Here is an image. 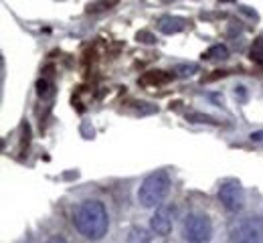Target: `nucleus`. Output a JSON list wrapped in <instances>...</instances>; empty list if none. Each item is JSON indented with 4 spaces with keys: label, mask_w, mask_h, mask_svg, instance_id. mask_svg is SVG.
I'll list each match as a JSON object with an SVG mask.
<instances>
[{
    "label": "nucleus",
    "mask_w": 263,
    "mask_h": 243,
    "mask_svg": "<svg viewBox=\"0 0 263 243\" xmlns=\"http://www.w3.org/2000/svg\"><path fill=\"white\" fill-rule=\"evenodd\" d=\"M73 225L79 235L89 241H99L109 229V215L105 205L98 199H85L73 211Z\"/></svg>",
    "instance_id": "1"
},
{
    "label": "nucleus",
    "mask_w": 263,
    "mask_h": 243,
    "mask_svg": "<svg viewBox=\"0 0 263 243\" xmlns=\"http://www.w3.org/2000/svg\"><path fill=\"white\" fill-rule=\"evenodd\" d=\"M170 191V176L164 171H156V173L148 174L144 178V182L138 189V201L140 205L146 209H156L164 203Z\"/></svg>",
    "instance_id": "2"
},
{
    "label": "nucleus",
    "mask_w": 263,
    "mask_h": 243,
    "mask_svg": "<svg viewBox=\"0 0 263 243\" xmlns=\"http://www.w3.org/2000/svg\"><path fill=\"white\" fill-rule=\"evenodd\" d=\"M182 237L186 243H209L213 237V221L209 215L193 211L182 221Z\"/></svg>",
    "instance_id": "3"
},
{
    "label": "nucleus",
    "mask_w": 263,
    "mask_h": 243,
    "mask_svg": "<svg viewBox=\"0 0 263 243\" xmlns=\"http://www.w3.org/2000/svg\"><path fill=\"white\" fill-rule=\"evenodd\" d=\"M231 243H263V217H247L231 227Z\"/></svg>",
    "instance_id": "4"
},
{
    "label": "nucleus",
    "mask_w": 263,
    "mask_h": 243,
    "mask_svg": "<svg viewBox=\"0 0 263 243\" xmlns=\"http://www.w3.org/2000/svg\"><path fill=\"white\" fill-rule=\"evenodd\" d=\"M219 201L229 213H239L245 207V191L237 178H229L219 189Z\"/></svg>",
    "instance_id": "5"
},
{
    "label": "nucleus",
    "mask_w": 263,
    "mask_h": 243,
    "mask_svg": "<svg viewBox=\"0 0 263 243\" xmlns=\"http://www.w3.org/2000/svg\"><path fill=\"white\" fill-rule=\"evenodd\" d=\"M150 229L156 235H168L172 231V209L170 207H156L154 215L150 217Z\"/></svg>",
    "instance_id": "6"
},
{
    "label": "nucleus",
    "mask_w": 263,
    "mask_h": 243,
    "mask_svg": "<svg viewBox=\"0 0 263 243\" xmlns=\"http://www.w3.org/2000/svg\"><path fill=\"white\" fill-rule=\"evenodd\" d=\"M184 27H186V21L180 18V16H170V14H166V16H162V18L158 21V29H160V33H164V35H176V33L184 31Z\"/></svg>",
    "instance_id": "7"
},
{
    "label": "nucleus",
    "mask_w": 263,
    "mask_h": 243,
    "mask_svg": "<svg viewBox=\"0 0 263 243\" xmlns=\"http://www.w3.org/2000/svg\"><path fill=\"white\" fill-rule=\"evenodd\" d=\"M152 239V233L146 229V227H140V225H134L128 233V241L126 243H150Z\"/></svg>",
    "instance_id": "8"
},
{
    "label": "nucleus",
    "mask_w": 263,
    "mask_h": 243,
    "mask_svg": "<svg viewBox=\"0 0 263 243\" xmlns=\"http://www.w3.org/2000/svg\"><path fill=\"white\" fill-rule=\"evenodd\" d=\"M227 57H229V51H227L225 45H215L206 53V59H227Z\"/></svg>",
    "instance_id": "9"
},
{
    "label": "nucleus",
    "mask_w": 263,
    "mask_h": 243,
    "mask_svg": "<svg viewBox=\"0 0 263 243\" xmlns=\"http://www.w3.org/2000/svg\"><path fill=\"white\" fill-rule=\"evenodd\" d=\"M47 89H49V83H47L45 79H41V81H39V85H36L39 96H45V94H47Z\"/></svg>",
    "instance_id": "10"
},
{
    "label": "nucleus",
    "mask_w": 263,
    "mask_h": 243,
    "mask_svg": "<svg viewBox=\"0 0 263 243\" xmlns=\"http://www.w3.org/2000/svg\"><path fill=\"white\" fill-rule=\"evenodd\" d=\"M197 71V65H191V67H178V73L180 75H193Z\"/></svg>",
    "instance_id": "11"
},
{
    "label": "nucleus",
    "mask_w": 263,
    "mask_h": 243,
    "mask_svg": "<svg viewBox=\"0 0 263 243\" xmlns=\"http://www.w3.org/2000/svg\"><path fill=\"white\" fill-rule=\"evenodd\" d=\"M47 243H69V241H67L65 237H59V235H55V237H51V239H49Z\"/></svg>",
    "instance_id": "12"
},
{
    "label": "nucleus",
    "mask_w": 263,
    "mask_h": 243,
    "mask_svg": "<svg viewBox=\"0 0 263 243\" xmlns=\"http://www.w3.org/2000/svg\"><path fill=\"white\" fill-rule=\"evenodd\" d=\"M251 138H253V140H263V132H255V134H251Z\"/></svg>",
    "instance_id": "13"
},
{
    "label": "nucleus",
    "mask_w": 263,
    "mask_h": 243,
    "mask_svg": "<svg viewBox=\"0 0 263 243\" xmlns=\"http://www.w3.org/2000/svg\"><path fill=\"white\" fill-rule=\"evenodd\" d=\"M221 2H235V0H221Z\"/></svg>",
    "instance_id": "14"
},
{
    "label": "nucleus",
    "mask_w": 263,
    "mask_h": 243,
    "mask_svg": "<svg viewBox=\"0 0 263 243\" xmlns=\"http://www.w3.org/2000/svg\"><path fill=\"white\" fill-rule=\"evenodd\" d=\"M166 2H174V0H166Z\"/></svg>",
    "instance_id": "15"
}]
</instances>
